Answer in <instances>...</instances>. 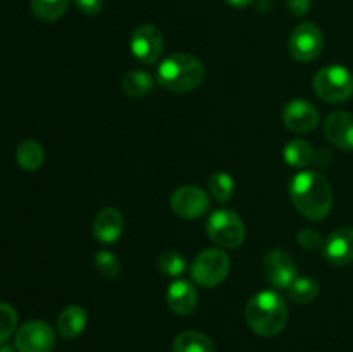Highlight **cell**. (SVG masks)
Listing matches in <instances>:
<instances>
[{"label": "cell", "instance_id": "obj_29", "mask_svg": "<svg viewBox=\"0 0 353 352\" xmlns=\"http://www.w3.org/2000/svg\"><path fill=\"white\" fill-rule=\"evenodd\" d=\"M74 6L85 16H97L102 10L103 2L102 0H74Z\"/></svg>", "mask_w": 353, "mask_h": 352}, {"label": "cell", "instance_id": "obj_11", "mask_svg": "<svg viewBox=\"0 0 353 352\" xmlns=\"http://www.w3.org/2000/svg\"><path fill=\"white\" fill-rule=\"evenodd\" d=\"M207 193L200 186L185 185L176 190L171 197V207L183 219H199L209 209Z\"/></svg>", "mask_w": 353, "mask_h": 352}, {"label": "cell", "instance_id": "obj_19", "mask_svg": "<svg viewBox=\"0 0 353 352\" xmlns=\"http://www.w3.org/2000/svg\"><path fill=\"white\" fill-rule=\"evenodd\" d=\"M123 93L130 99H141L154 88V78L145 71H130L121 81Z\"/></svg>", "mask_w": 353, "mask_h": 352}, {"label": "cell", "instance_id": "obj_10", "mask_svg": "<svg viewBox=\"0 0 353 352\" xmlns=\"http://www.w3.org/2000/svg\"><path fill=\"white\" fill-rule=\"evenodd\" d=\"M54 345V330L45 321H28L16 333V349L19 352H50Z\"/></svg>", "mask_w": 353, "mask_h": 352}, {"label": "cell", "instance_id": "obj_13", "mask_svg": "<svg viewBox=\"0 0 353 352\" xmlns=\"http://www.w3.org/2000/svg\"><path fill=\"white\" fill-rule=\"evenodd\" d=\"M283 123L295 133H309L319 123V113L307 100H292L283 109Z\"/></svg>", "mask_w": 353, "mask_h": 352}, {"label": "cell", "instance_id": "obj_27", "mask_svg": "<svg viewBox=\"0 0 353 352\" xmlns=\"http://www.w3.org/2000/svg\"><path fill=\"white\" fill-rule=\"evenodd\" d=\"M17 313L10 304L0 302V345L6 344L16 331Z\"/></svg>", "mask_w": 353, "mask_h": 352}, {"label": "cell", "instance_id": "obj_30", "mask_svg": "<svg viewBox=\"0 0 353 352\" xmlns=\"http://www.w3.org/2000/svg\"><path fill=\"white\" fill-rule=\"evenodd\" d=\"M310 6H312V0H286V7L296 17L305 16L310 10Z\"/></svg>", "mask_w": 353, "mask_h": 352}, {"label": "cell", "instance_id": "obj_20", "mask_svg": "<svg viewBox=\"0 0 353 352\" xmlns=\"http://www.w3.org/2000/svg\"><path fill=\"white\" fill-rule=\"evenodd\" d=\"M16 161L26 171H37L43 166L45 152L38 141L26 140L17 145L16 148Z\"/></svg>", "mask_w": 353, "mask_h": 352}, {"label": "cell", "instance_id": "obj_14", "mask_svg": "<svg viewBox=\"0 0 353 352\" xmlns=\"http://www.w3.org/2000/svg\"><path fill=\"white\" fill-rule=\"evenodd\" d=\"M324 135L334 147L353 150V114L345 110L331 113L324 121Z\"/></svg>", "mask_w": 353, "mask_h": 352}, {"label": "cell", "instance_id": "obj_3", "mask_svg": "<svg viewBox=\"0 0 353 352\" xmlns=\"http://www.w3.org/2000/svg\"><path fill=\"white\" fill-rule=\"evenodd\" d=\"M205 78V68L195 55L172 54L161 62L157 69L159 85L172 93H186L199 88Z\"/></svg>", "mask_w": 353, "mask_h": 352}, {"label": "cell", "instance_id": "obj_32", "mask_svg": "<svg viewBox=\"0 0 353 352\" xmlns=\"http://www.w3.org/2000/svg\"><path fill=\"white\" fill-rule=\"evenodd\" d=\"M0 352H12V351H10V347H7V345H2V347H0Z\"/></svg>", "mask_w": 353, "mask_h": 352}, {"label": "cell", "instance_id": "obj_28", "mask_svg": "<svg viewBox=\"0 0 353 352\" xmlns=\"http://www.w3.org/2000/svg\"><path fill=\"white\" fill-rule=\"evenodd\" d=\"M296 242H299V245H302L303 248H309V251L323 247V238L319 237V233H316L314 230H309V228L299 231Z\"/></svg>", "mask_w": 353, "mask_h": 352}, {"label": "cell", "instance_id": "obj_25", "mask_svg": "<svg viewBox=\"0 0 353 352\" xmlns=\"http://www.w3.org/2000/svg\"><path fill=\"white\" fill-rule=\"evenodd\" d=\"M161 273L168 276H181L186 271V261L179 252L165 251L159 255L157 261Z\"/></svg>", "mask_w": 353, "mask_h": 352}, {"label": "cell", "instance_id": "obj_24", "mask_svg": "<svg viewBox=\"0 0 353 352\" xmlns=\"http://www.w3.org/2000/svg\"><path fill=\"white\" fill-rule=\"evenodd\" d=\"M209 192L219 202H228L234 193V179L228 173H214L209 178Z\"/></svg>", "mask_w": 353, "mask_h": 352}, {"label": "cell", "instance_id": "obj_22", "mask_svg": "<svg viewBox=\"0 0 353 352\" xmlns=\"http://www.w3.org/2000/svg\"><path fill=\"white\" fill-rule=\"evenodd\" d=\"M319 295V283L312 278L296 276L292 285L288 286V297L296 304H310Z\"/></svg>", "mask_w": 353, "mask_h": 352}, {"label": "cell", "instance_id": "obj_17", "mask_svg": "<svg viewBox=\"0 0 353 352\" xmlns=\"http://www.w3.org/2000/svg\"><path fill=\"white\" fill-rule=\"evenodd\" d=\"M86 326V311L79 306H69L59 314L57 331L64 338H76Z\"/></svg>", "mask_w": 353, "mask_h": 352}, {"label": "cell", "instance_id": "obj_26", "mask_svg": "<svg viewBox=\"0 0 353 352\" xmlns=\"http://www.w3.org/2000/svg\"><path fill=\"white\" fill-rule=\"evenodd\" d=\"M95 268L99 269L100 275L107 280H114L119 276L121 264L116 255L109 251H99L95 254Z\"/></svg>", "mask_w": 353, "mask_h": 352}, {"label": "cell", "instance_id": "obj_21", "mask_svg": "<svg viewBox=\"0 0 353 352\" xmlns=\"http://www.w3.org/2000/svg\"><path fill=\"white\" fill-rule=\"evenodd\" d=\"M314 155L316 154L312 150V145L307 140H302V138L288 141L285 145V150H283V157H285L286 164L292 166V168H305L314 161Z\"/></svg>", "mask_w": 353, "mask_h": 352}, {"label": "cell", "instance_id": "obj_15", "mask_svg": "<svg viewBox=\"0 0 353 352\" xmlns=\"http://www.w3.org/2000/svg\"><path fill=\"white\" fill-rule=\"evenodd\" d=\"M123 214L116 207H105L93 221V237L102 244H114L123 235Z\"/></svg>", "mask_w": 353, "mask_h": 352}, {"label": "cell", "instance_id": "obj_6", "mask_svg": "<svg viewBox=\"0 0 353 352\" xmlns=\"http://www.w3.org/2000/svg\"><path fill=\"white\" fill-rule=\"evenodd\" d=\"M228 273H230V257L219 248H207L200 252L192 264L193 282L205 289H212L223 283Z\"/></svg>", "mask_w": 353, "mask_h": 352}, {"label": "cell", "instance_id": "obj_16", "mask_svg": "<svg viewBox=\"0 0 353 352\" xmlns=\"http://www.w3.org/2000/svg\"><path fill=\"white\" fill-rule=\"evenodd\" d=\"M165 300H168V306L172 313L185 316L195 309L199 295H196V290L192 283L185 282V280H176L169 285Z\"/></svg>", "mask_w": 353, "mask_h": 352}, {"label": "cell", "instance_id": "obj_4", "mask_svg": "<svg viewBox=\"0 0 353 352\" xmlns=\"http://www.w3.org/2000/svg\"><path fill=\"white\" fill-rule=\"evenodd\" d=\"M314 90L324 102H345L353 95V75L343 66H326L314 76Z\"/></svg>", "mask_w": 353, "mask_h": 352}, {"label": "cell", "instance_id": "obj_5", "mask_svg": "<svg viewBox=\"0 0 353 352\" xmlns=\"http://www.w3.org/2000/svg\"><path fill=\"white\" fill-rule=\"evenodd\" d=\"M207 235L219 247L234 248L243 244L245 224L234 211L219 209L207 221Z\"/></svg>", "mask_w": 353, "mask_h": 352}, {"label": "cell", "instance_id": "obj_18", "mask_svg": "<svg viewBox=\"0 0 353 352\" xmlns=\"http://www.w3.org/2000/svg\"><path fill=\"white\" fill-rule=\"evenodd\" d=\"M172 352H216V344L205 333L186 330L174 338Z\"/></svg>", "mask_w": 353, "mask_h": 352}, {"label": "cell", "instance_id": "obj_1", "mask_svg": "<svg viewBox=\"0 0 353 352\" xmlns=\"http://www.w3.org/2000/svg\"><path fill=\"white\" fill-rule=\"evenodd\" d=\"M288 192L293 206L307 219H324L333 207L330 182L317 171H302L293 176Z\"/></svg>", "mask_w": 353, "mask_h": 352}, {"label": "cell", "instance_id": "obj_9", "mask_svg": "<svg viewBox=\"0 0 353 352\" xmlns=\"http://www.w3.org/2000/svg\"><path fill=\"white\" fill-rule=\"evenodd\" d=\"M262 271H264V278L272 289L276 290H288L293 280L296 278V262L293 261L292 255L285 251H271L264 259L262 264Z\"/></svg>", "mask_w": 353, "mask_h": 352}, {"label": "cell", "instance_id": "obj_12", "mask_svg": "<svg viewBox=\"0 0 353 352\" xmlns=\"http://www.w3.org/2000/svg\"><path fill=\"white\" fill-rule=\"evenodd\" d=\"M323 255L330 264L343 268L353 262V228L334 230L323 242Z\"/></svg>", "mask_w": 353, "mask_h": 352}, {"label": "cell", "instance_id": "obj_31", "mask_svg": "<svg viewBox=\"0 0 353 352\" xmlns=\"http://www.w3.org/2000/svg\"><path fill=\"white\" fill-rule=\"evenodd\" d=\"M226 3H230L231 7H236V9H243V7L250 6L254 0H224Z\"/></svg>", "mask_w": 353, "mask_h": 352}, {"label": "cell", "instance_id": "obj_8", "mask_svg": "<svg viewBox=\"0 0 353 352\" xmlns=\"http://www.w3.org/2000/svg\"><path fill=\"white\" fill-rule=\"evenodd\" d=\"M131 52L143 64H155L164 50V35L154 24H141L131 35Z\"/></svg>", "mask_w": 353, "mask_h": 352}, {"label": "cell", "instance_id": "obj_7", "mask_svg": "<svg viewBox=\"0 0 353 352\" xmlns=\"http://www.w3.org/2000/svg\"><path fill=\"white\" fill-rule=\"evenodd\" d=\"M324 47V38L319 26L314 23L299 24L288 38V52L295 61L310 62L319 57Z\"/></svg>", "mask_w": 353, "mask_h": 352}, {"label": "cell", "instance_id": "obj_2", "mask_svg": "<svg viewBox=\"0 0 353 352\" xmlns=\"http://www.w3.org/2000/svg\"><path fill=\"white\" fill-rule=\"evenodd\" d=\"M245 320L252 331L261 337H274L281 333L288 321V307L283 297L272 290L259 292L245 307Z\"/></svg>", "mask_w": 353, "mask_h": 352}, {"label": "cell", "instance_id": "obj_23", "mask_svg": "<svg viewBox=\"0 0 353 352\" xmlns=\"http://www.w3.org/2000/svg\"><path fill=\"white\" fill-rule=\"evenodd\" d=\"M71 0H31V12L34 17L45 23L57 21L64 16Z\"/></svg>", "mask_w": 353, "mask_h": 352}]
</instances>
